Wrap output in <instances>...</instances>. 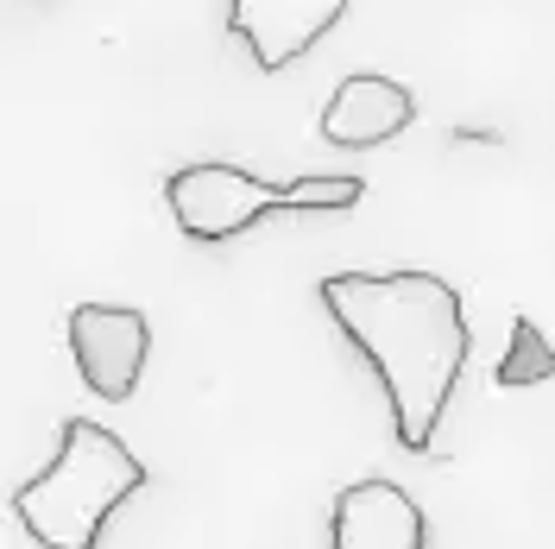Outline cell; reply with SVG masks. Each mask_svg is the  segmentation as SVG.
<instances>
[{
  "mask_svg": "<svg viewBox=\"0 0 555 549\" xmlns=\"http://www.w3.org/2000/svg\"><path fill=\"white\" fill-rule=\"evenodd\" d=\"M347 20V0H228V33L259 69H291Z\"/></svg>",
  "mask_w": 555,
  "mask_h": 549,
  "instance_id": "cell-5",
  "label": "cell"
},
{
  "mask_svg": "<svg viewBox=\"0 0 555 549\" xmlns=\"http://www.w3.org/2000/svg\"><path fill=\"white\" fill-rule=\"evenodd\" d=\"M69 354H76V373L95 398H133L139 373H145V354H152V322L145 309L127 304H76L69 309Z\"/></svg>",
  "mask_w": 555,
  "mask_h": 549,
  "instance_id": "cell-4",
  "label": "cell"
},
{
  "mask_svg": "<svg viewBox=\"0 0 555 549\" xmlns=\"http://www.w3.org/2000/svg\"><path fill=\"white\" fill-rule=\"evenodd\" d=\"M322 309L379 373L398 443L429 455L474 347L461 291L436 272H335L322 278Z\"/></svg>",
  "mask_w": 555,
  "mask_h": 549,
  "instance_id": "cell-1",
  "label": "cell"
},
{
  "mask_svg": "<svg viewBox=\"0 0 555 549\" xmlns=\"http://www.w3.org/2000/svg\"><path fill=\"white\" fill-rule=\"evenodd\" d=\"M416 120V95L398 82V76H379V69H360V76H341L335 82V95L322 107V139L328 145H353V152H366V145H385V139H398L404 127Z\"/></svg>",
  "mask_w": 555,
  "mask_h": 549,
  "instance_id": "cell-7",
  "label": "cell"
},
{
  "mask_svg": "<svg viewBox=\"0 0 555 549\" xmlns=\"http://www.w3.org/2000/svg\"><path fill=\"white\" fill-rule=\"evenodd\" d=\"M139 486H145V461L133 448L114 430H102L95 417H69L64 436H57V455L13 493V512L38 549H95L107 518Z\"/></svg>",
  "mask_w": 555,
  "mask_h": 549,
  "instance_id": "cell-2",
  "label": "cell"
},
{
  "mask_svg": "<svg viewBox=\"0 0 555 549\" xmlns=\"http://www.w3.org/2000/svg\"><path fill=\"white\" fill-rule=\"evenodd\" d=\"M429 518L398 481H353L335 493L328 549H423Z\"/></svg>",
  "mask_w": 555,
  "mask_h": 549,
  "instance_id": "cell-6",
  "label": "cell"
},
{
  "mask_svg": "<svg viewBox=\"0 0 555 549\" xmlns=\"http://www.w3.org/2000/svg\"><path fill=\"white\" fill-rule=\"evenodd\" d=\"M366 196L360 177H291L284 183V208H353Z\"/></svg>",
  "mask_w": 555,
  "mask_h": 549,
  "instance_id": "cell-9",
  "label": "cell"
},
{
  "mask_svg": "<svg viewBox=\"0 0 555 549\" xmlns=\"http://www.w3.org/2000/svg\"><path fill=\"white\" fill-rule=\"evenodd\" d=\"M550 379H555L550 335H543L530 316H518V322H512V347H505V354H499V367H492V385L524 392V385H550Z\"/></svg>",
  "mask_w": 555,
  "mask_h": 549,
  "instance_id": "cell-8",
  "label": "cell"
},
{
  "mask_svg": "<svg viewBox=\"0 0 555 549\" xmlns=\"http://www.w3.org/2000/svg\"><path fill=\"white\" fill-rule=\"evenodd\" d=\"M165 203H171L177 228L203 246L241 241L253 234L272 208H284V190L266 183V177L241 171V165H221V158H203V165H183L165 183Z\"/></svg>",
  "mask_w": 555,
  "mask_h": 549,
  "instance_id": "cell-3",
  "label": "cell"
}]
</instances>
